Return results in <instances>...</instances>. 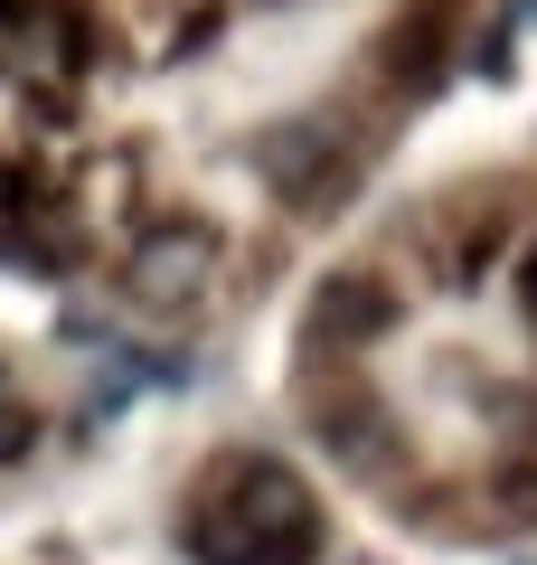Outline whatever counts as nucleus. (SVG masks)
Returning a JSON list of instances; mask_svg holds the SVG:
<instances>
[{
	"label": "nucleus",
	"instance_id": "nucleus-1",
	"mask_svg": "<svg viewBox=\"0 0 537 565\" xmlns=\"http://www.w3.org/2000/svg\"><path fill=\"white\" fill-rule=\"evenodd\" d=\"M208 519L236 537L245 565H312V546H320V500H312V481H302L293 462H264V452L227 471V500L208 509Z\"/></svg>",
	"mask_w": 537,
	"mask_h": 565
},
{
	"label": "nucleus",
	"instance_id": "nucleus-2",
	"mask_svg": "<svg viewBox=\"0 0 537 565\" xmlns=\"http://www.w3.org/2000/svg\"><path fill=\"white\" fill-rule=\"evenodd\" d=\"M302 321H312L330 349H368L378 330H397V292H387L378 274H320Z\"/></svg>",
	"mask_w": 537,
	"mask_h": 565
},
{
	"label": "nucleus",
	"instance_id": "nucleus-3",
	"mask_svg": "<svg viewBox=\"0 0 537 565\" xmlns=\"http://www.w3.org/2000/svg\"><path fill=\"white\" fill-rule=\"evenodd\" d=\"M199 274H208V236H151L141 264H133V292L141 302H189Z\"/></svg>",
	"mask_w": 537,
	"mask_h": 565
},
{
	"label": "nucleus",
	"instance_id": "nucleus-4",
	"mask_svg": "<svg viewBox=\"0 0 537 565\" xmlns=\"http://www.w3.org/2000/svg\"><path fill=\"white\" fill-rule=\"evenodd\" d=\"M29 199H39V189H29V170H0V245H10V255H20V217H29Z\"/></svg>",
	"mask_w": 537,
	"mask_h": 565
},
{
	"label": "nucleus",
	"instance_id": "nucleus-5",
	"mask_svg": "<svg viewBox=\"0 0 537 565\" xmlns=\"http://www.w3.org/2000/svg\"><path fill=\"white\" fill-rule=\"evenodd\" d=\"M29 444H39V415H29L20 396H0V462H20Z\"/></svg>",
	"mask_w": 537,
	"mask_h": 565
},
{
	"label": "nucleus",
	"instance_id": "nucleus-6",
	"mask_svg": "<svg viewBox=\"0 0 537 565\" xmlns=\"http://www.w3.org/2000/svg\"><path fill=\"white\" fill-rule=\"evenodd\" d=\"M518 302H528V321H537V245H528V264H518Z\"/></svg>",
	"mask_w": 537,
	"mask_h": 565
}]
</instances>
